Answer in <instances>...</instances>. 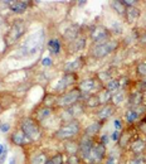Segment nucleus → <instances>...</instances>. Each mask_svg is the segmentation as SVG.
I'll use <instances>...</instances> for the list:
<instances>
[{
	"mask_svg": "<svg viewBox=\"0 0 146 164\" xmlns=\"http://www.w3.org/2000/svg\"><path fill=\"white\" fill-rule=\"evenodd\" d=\"M44 41V30L39 29L37 32H34L33 34H30L23 43V46L20 47V49L23 51L24 54H34L35 52L39 51V48L42 47V43Z\"/></svg>",
	"mask_w": 146,
	"mask_h": 164,
	"instance_id": "obj_1",
	"label": "nucleus"
},
{
	"mask_svg": "<svg viewBox=\"0 0 146 164\" xmlns=\"http://www.w3.org/2000/svg\"><path fill=\"white\" fill-rule=\"evenodd\" d=\"M80 123L75 119H72L70 121H68L67 124L62 125L58 131L55 133V138L60 139V140H67V139H70L73 136H76L78 133H80Z\"/></svg>",
	"mask_w": 146,
	"mask_h": 164,
	"instance_id": "obj_2",
	"label": "nucleus"
},
{
	"mask_svg": "<svg viewBox=\"0 0 146 164\" xmlns=\"http://www.w3.org/2000/svg\"><path fill=\"white\" fill-rule=\"evenodd\" d=\"M20 130L29 140H38L40 138V128L34 119L27 118L20 123Z\"/></svg>",
	"mask_w": 146,
	"mask_h": 164,
	"instance_id": "obj_3",
	"label": "nucleus"
},
{
	"mask_svg": "<svg viewBox=\"0 0 146 164\" xmlns=\"http://www.w3.org/2000/svg\"><path fill=\"white\" fill-rule=\"evenodd\" d=\"M118 47V43L116 41H106L103 43H98L92 48V56L96 58H103L116 51Z\"/></svg>",
	"mask_w": 146,
	"mask_h": 164,
	"instance_id": "obj_4",
	"label": "nucleus"
},
{
	"mask_svg": "<svg viewBox=\"0 0 146 164\" xmlns=\"http://www.w3.org/2000/svg\"><path fill=\"white\" fill-rule=\"evenodd\" d=\"M81 91L80 89H73L70 91H68L67 94L59 96L57 99L55 105H58L59 107H70L75 104H77V101L81 99Z\"/></svg>",
	"mask_w": 146,
	"mask_h": 164,
	"instance_id": "obj_5",
	"label": "nucleus"
},
{
	"mask_svg": "<svg viewBox=\"0 0 146 164\" xmlns=\"http://www.w3.org/2000/svg\"><path fill=\"white\" fill-rule=\"evenodd\" d=\"M24 30H25V23H24L23 20L15 22V23L13 24L12 29H10L9 33H8V38H7L8 43L10 44V43L17 42V41L24 34Z\"/></svg>",
	"mask_w": 146,
	"mask_h": 164,
	"instance_id": "obj_6",
	"label": "nucleus"
},
{
	"mask_svg": "<svg viewBox=\"0 0 146 164\" xmlns=\"http://www.w3.org/2000/svg\"><path fill=\"white\" fill-rule=\"evenodd\" d=\"M91 38L96 43H103L110 38V32L102 25H96V27L92 28Z\"/></svg>",
	"mask_w": 146,
	"mask_h": 164,
	"instance_id": "obj_7",
	"label": "nucleus"
},
{
	"mask_svg": "<svg viewBox=\"0 0 146 164\" xmlns=\"http://www.w3.org/2000/svg\"><path fill=\"white\" fill-rule=\"evenodd\" d=\"M92 146H93V140L92 138L85 135L83 139L81 140V144L78 146V150H80V156L83 158V159H90V154H91V150H92Z\"/></svg>",
	"mask_w": 146,
	"mask_h": 164,
	"instance_id": "obj_8",
	"label": "nucleus"
},
{
	"mask_svg": "<svg viewBox=\"0 0 146 164\" xmlns=\"http://www.w3.org/2000/svg\"><path fill=\"white\" fill-rule=\"evenodd\" d=\"M98 85H101V84L98 82L97 78H87V79L81 82V85H80L78 89H80V91L82 94H91V92L96 91Z\"/></svg>",
	"mask_w": 146,
	"mask_h": 164,
	"instance_id": "obj_9",
	"label": "nucleus"
},
{
	"mask_svg": "<svg viewBox=\"0 0 146 164\" xmlns=\"http://www.w3.org/2000/svg\"><path fill=\"white\" fill-rule=\"evenodd\" d=\"M105 145L102 143H98V144H93L92 146V150H91V154H90V158L92 161H101L105 156Z\"/></svg>",
	"mask_w": 146,
	"mask_h": 164,
	"instance_id": "obj_10",
	"label": "nucleus"
},
{
	"mask_svg": "<svg viewBox=\"0 0 146 164\" xmlns=\"http://www.w3.org/2000/svg\"><path fill=\"white\" fill-rule=\"evenodd\" d=\"M75 82H76V74H75V73H65V74L60 78V81H59L58 86L55 87V90L60 92V91L65 90L68 86L73 85Z\"/></svg>",
	"mask_w": 146,
	"mask_h": 164,
	"instance_id": "obj_11",
	"label": "nucleus"
},
{
	"mask_svg": "<svg viewBox=\"0 0 146 164\" xmlns=\"http://www.w3.org/2000/svg\"><path fill=\"white\" fill-rule=\"evenodd\" d=\"M80 32H81V27L78 24H72L68 29L64 30L63 38L67 39V41H75L76 38H78Z\"/></svg>",
	"mask_w": 146,
	"mask_h": 164,
	"instance_id": "obj_12",
	"label": "nucleus"
},
{
	"mask_svg": "<svg viewBox=\"0 0 146 164\" xmlns=\"http://www.w3.org/2000/svg\"><path fill=\"white\" fill-rule=\"evenodd\" d=\"M140 9H137V8H135V7H131V8H127L126 9V14H125V17H126V20L128 22V24H133V23H136V20L140 18Z\"/></svg>",
	"mask_w": 146,
	"mask_h": 164,
	"instance_id": "obj_13",
	"label": "nucleus"
},
{
	"mask_svg": "<svg viewBox=\"0 0 146 164\" xmlns=\"http://www.w3.org/2000/svg\"><path fill=\"white\" fill-rule=\"evenodd\" d=\"M83 63H85V59L80 57V58L75 59L73 62L67 63V66L64 67V69H65V72H67V73H75L76 71H78V69L83 66Z\"/></svg>",
	"mask_w": 146,
	"mask_h": 164,
	"instance_id": "obj_14",
	"label": "nucleus"
},
{
	"mask_svg": "<svg viewBox=\"0 0 146 164\" xmlns=\"http://www.w3.org/2000/svg\"><path fill=\"white\" fill-rule=\"evenodd\" d=\"M113 111H115V107H113V105H108V104H106V105H103V107H101V110L98 111V118L101 119V120H107L111 115H113Z\"/></svg>",
	"mask_w": 146,
	"mask_h": 164,
	"instance_id": "obj_15",
	"label": "nucleus"
},
{
	"mask_svg": "<svg viewBox=\"0 0 146 164\" xmlns=\"http://www.w3.org/2000/svg\"><path fill=\"white\" fill-rule=\"evenodd\" d=\"M85 46H86V38L85 37H78L75 41H72V43L69 44V49H70V52H77V51L83 49Z\"/></svg>",
	"mask_w": 146,
	"mask_h": 164,
	"instance_id": "obj_16",
	"label": "nucleus"
},
{
	"mask_svg": "<svg viewBox=\"0 0 146 164\" xmlns=\"http://www.w3.org/2000/svg\"><path fill=\"white\" fill-rule=\"evenodd\" d=\"M29 3L28 2H12L9 3V8L14 12V13H23L27 8H28Z\"/></svg>",
	"mask_w": 146,
	"mask_h": 164,
	"instance_id": "obj_17",
	"label": "nucleus"
},
{
	"mask_svg": "<svg viewBox=\"0 0 146 164\" xmlns=\"http://www.w3.org/2000/svg\"><path fill=\"white\" fill-rule=\"evenodd\" d=\"M12 141L18 146H23L27 141V136L22 130H18L12 135Z\"/></svg>",
	"mask_w": 146,
	"mask_h": 164,
	"instance_id": "obj_18",
	"label": "nucleus"
},
{
	"mask_svg": "<svg viewBox=\"0 0 146 164\" xmlns=\"http://www.w3.org/2000/svg\"><path fill=\"white\" fill-rule=\"evenodd\" d=\"M112 5V9L120 15V17H123L126 14V5L123 4V2H118V0H115V2L111 3Z\"/></svg>",
	"mask_w": 146,
	"mask_h": 164,
	"instance_id": "obj_19",
	"label": "nucleus"
},
{
	"mask_svg": "<svg viewBox=\"0 0 146 164\" xmlns=\"http://www.w3.org/2000/svg\"><path fill=\"white\" fill-rule=\"evenodd\" d=\"M101 129V124L100 123H93L91 125H88V128L86 129V135L90 138H93Z\"/></svg>",
	"mask_w": 146,
	"mask_h": 164,
	"instance_id": "obj_20",
	"label": "nucleus"
},
{
	"mask_svg": "<svg viewBox=\"0 0 146 164\" xmlns=\"http://www.w3.org/2000/svg\"><path fill=\"white\" fill-rule=\"evenodd\" d=\"M48 48L53 54H58L60 51V42L58 39H50L48 42Z\"/></svg>",
	"mask_w": 146,
	"mask_h": 164,
	"instance_id": "obj_21",
	"label": "nucleus"
},
{
	"mask_svg": "<svg viewBox=\"0 0 146 164\" xmlns=\"http://www.w3.org/2000/svg\"><path fill=\"white\" fill-rule=\"evenodd\" d=\"M50 114H52V109H50V107H47V106H44V107H42V109H40V110L37 112V115H38V120L43 121V120L48 119V118L50 116Z\"/></svg>",
	"mask_w": 146,
	"mask_h": 164,
	"instance_id": "obj_22",
	"label": "nucleus"
},
{
	"mask_svg": "<svg viewBox=\"0 0 146 164\" xmlns=\"http://www.w3.org/2000/svg\"><path fill=\"white\" fill-rule=\"evenodd\" d=\"M48 161H49V160H48L47 154L42 153V154L35 155V156L32 159V163H30V164H47Z\"/></svg>",
	"mask_w": 146,
	"mask_h": 164,
	"instance_id": "obj_23",
	"label": "nucleus"
},
{
	"mask_svg": "<svg viewBox=\"0 0 146 164\" xmlns=\"http://www.w3.org/2000/svg\"><path fill=\"white\" fill-rule=\"evenodd\" d=\"M142 101H143V95H141V94H135L130 99V104H131L132 109H133V106L142 105Z\"/></svg>",
	"mask_w": 146,
	"mask_h": 164,
	"instance_id": "obj_24",
	"label": "nucleus"
},
{
	"mask_svg": "<svg viewBox=\"0 0 146 164\" xmlns=\"http://www.w3.org/2000/svg\"><path fill=\"white\" fill-rule=\"evenodd\" d=\"M138 111L137 110H135V109H130L127 112H126V120L130 123V124H132L133 121H136L137 119H138Z\"/></svg>",
	"mask_w": 146,
	"mask_h": 164,
	"instance_id": "obj_25",
	"label": "nucleus"
},
{
	"mask_svg": "<svg viewBox=\"0 0 146 164\" xmlns=\"http://www.w3.org/2000/svg\"><path fill=\"white\" fill-rule=\"evenodd\" d=\"M131 149H132V151H135V153L140 154V153H141V151L145 149V143H143L142 140L137 139V140H135V141L132 143V146H131Z\"/></svg>",
	"mask_w": 146,
	"mask_h": 164,
	"instance_id": "obj_26",
	"label": "nucleus"
},
{
	"mask_svg": "<svg viewBox=\"0 0 146 164\" xmlns=\"http://www.w3.org/2000/svg\"><path fill=\"white\" fill-rule=\"evenodd\" d=\"M86 105L90 106V107H97V106H100V105H101V101H100V99H98V95H91V96L88 97Z\"/></svg>",
	"mask_w": 146,
	"mask_h": 164,
	"instance_id": "obj_27",
	"label": "nucleus"
},
{
	"mask_svg": "<svg viewBox=\"0 0 146 164\" xmlns=\"http://www.w3.org/2000/svg\"><path fill=\"white\" fill-rule=\"evenodd\" d=\"M120 89V82L117 79H111L107 86H106V90L110 91V92H113V91H117Z\"/></svg>",
	"mask_w": 146,
	"mask_h": 164,
	"instance_id": "obj_28",
	"label": "nucleus"
},
{
	"mask_svg": "<svg viewBox=\"0 0 146 164\" xmlns=\"http://www.w3.org/2000/svg\"><path fill=\"white\" fill-rule=\"evenodd\" d=\"M123 99H125V92L123 91H118L116 95H113L112 96V102H113V105H120L122 101H123Z\"/></svg>",
	"mask_w": 146,
	"mask_h": 164,
	"instance_id": "obj_29",
	"label": "nucleus"
},
{
	"mask_svg": "<svg viewBox=\"0 0 146 164\" xmlns=\"http://www.w3.org/2000/svg\"><path fill=\"white\" fill-rule=\"evenodd\" d=\"M110 94H111L110 91H107V90H103V92H102V95H101V96H98V99H100V101H101V104H103V105H106V104H107V101L112 99V96H111Z\"/></svg>",
	"mask_w": 146,
	"mask_h": 164,
	"instance_id": "obj_30",
	"label": "nucleus"
},
{
	"mask_svg": "<svg viewBox=\"0 0 146 164\" xmlns=\"http://www.w3.org/2000/svg\"><path fill=\"white\" fill-rule=\"evenodd\" d=\"M137 73H138L141 77L146 78V63H140V64H138V67H137Z\"/></svg>",
	"mask_w": 146,
	"mask_h": 164,
	"instance_id": "obj_31",
	"label": "nucleus"
},
{
	"mask_svg": "<svg viewBox=\"0 0 146 164\" xmlns=\"http://www.w3.org/2000/svg\"><path fill=\"white\" fill-rule=\"evenodd\" d=\"M50 164H63V155L62 154H57L52 158Z\"/></svg>",
	"mask_w": 146,
	"mask_h": 164,
	"instance_id": "obj_32",
	"label": "nucleus"
},
{
	"mask_svg": "<svg viewBox=\"0 0 146 164\" xmlns=\"http://www.w3.org/2000/svg\"><path fill=\"white\" fill-rule=\"evenodd\" d=\"M9 129H10V125H9V124H3V125H0V130H2L3 133L9 131Z\"/></svg>",
	"mask_w": 146,
	"mask_h": 164,
	"instance_id": "obj_33",
	"label": "nucleus"
},
{
	"mask_svg": "<svg viewBox=\"0 0 146 164\" xmlns=\"http://www.w3.org/2000/svg\"><path fill=\"white\" fill-rule=\"evenodd\" d=\"M111 139H112L113 141H117V140L120 139V134H118V131H113V133L111 134Z\"/></svg>",
	"mask_w": 146,
	"mask_h": 164,
	"instance_id": "obj_34",
	"label": "nucleus"
},
{
	"mask_svg": "<svg viewBox=\"0 0 146 164\" xmlns=\"http://www.w3.org/2000/svg\"><path fill=\"white\" fill-rule=\"evenodd\" d=\"M42 63H43L44 66H50V64H52V59H50V58H43Z\"/></svg>",
	"mask_w": 146,
	"mask_h": 164,
	"instance_id": "obj_35",
	"label": "nucleus"
},
{
	"mask_svg": "<svg viewBox=\"0 0 146 164\" xmlns=\"http://www.w3.org/2000/svg\"><path fill=\"white\" fill-rule=\"evenodd\" d=\"M115 128L118 130V129H121V121L120 120H115Z\"/></svg>",
	"mask_w": 146,
	"mask_h": 164,
	"instance_id": "obj_36",
	"label": "nucleus"
},
{
	"mask_svg": "<svg viewBox=\"0 0 146 164\" xmlns=\"http://www.w3.org/2000/svg\"><path fill=\"white\" fill-rule=\"evenodd\" d=\"M101 140H102V144H103V145H106V144H107V140H108V139H107V136H106V135H103Z\"/></svg>",
	"mask_w": 146,
	"mask_h": 164,
	"instance_id": "obj_37",
	"label": "nucleus"
},
{
	"mask_svg": "<svg viewBox=\"0 0 146 164\" xmlns=\"http://www.w3.org/2000/svg\"><path fill=\"white\" fill-rule=\"evenodd\" d=\"M132 164H143V161H142L141 159H136V160L132 161Z\"/></svg>",
	"mask_w": 146,
	"mask_h": 164,
	"instance_id": "obj_38",
	"label": "nucleus"
},
{
	"mask_svg": "<svg viewBox=\"0 0 146 164\" xmlns=\"http://www.w3.org/2000/svg\"><path fill=\"white\" fill-rule=\"evenodd\" d=\"M4 151H5V148H4V145H3V144H0V155H2Z\"/></svg>",
	"mask_w": 146,
	"mask_h": 164,
	"instance_id": "obj_39",
	"label": "nucleus"
},
{
	"mask_svg": "<svg viewBox=\"0 0 146 164\" xmlns=\"http://www.w3.org/2000/svg\"><path fill=\"white\" fill-rule=\"evenodd\" d=\"M142 86H143V90H146V78H143L142 81Z\"/></svg>",
	"mask_w": 146,
	"mask_h": 164,
	"instance_id": "obj_40",
	"label": "nucleus"
},
{
	"mask_svg": "<svg viewBox=\"0 0 146 164\" xmlns=\"http://www.w3.org/2000/svg\"><path fill=\"white\" fill-rule=\"evenodd\" d=\"M14 163H15V159H14V158H12V159H10V164H14Z\"/></svg>",
	"mask_w": 146,
	"mask_h": 164,
	"instance_id": "obj_41",
	"label": "nucleus"
},
{
	"mask_svg": "<svg viewBox=\"0 0 146 164\" xmlns=\"http://www.w3.org/2000/svg\"><path fill=\"white\" fill-rule=\"evenodd\" d=\"M2 110H3V109H2V106H0V112H2Z\"/></svg>",
	"mask_w": 146,
	"mask_h": 164,
	"instance_id": "obj_42",
	"label": "nucleus"
},
{
	"mask_svg": "<svg viewBox=\"0 0 146 164\" xmlns=\"http://www.w3.org/2000/svg\"><path fill=\"white\" fill-rule=\"evenodd\" d=\"M0 131H2V130H0Z\"/></svg>",
	"mask_w": 146,
	"mask_h": 164,
	"instance_id": "obj_43",
	"label": "nucleus"
}]
</instances>
